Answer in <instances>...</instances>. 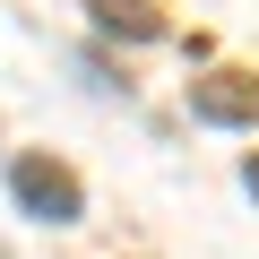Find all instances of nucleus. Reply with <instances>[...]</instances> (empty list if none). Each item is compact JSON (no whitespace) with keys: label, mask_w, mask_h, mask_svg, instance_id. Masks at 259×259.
I'll return each mask as SVG.
<instances>
[{"label":"nucleus","mask_w":259,"mask_h":259,"mask_svg":"<svg viewBox=\"0 0 259 259\" xmlns=\"http://www.w3.org/2000/svg\"><path fill=\"white\" fill-rule=\"evenodd\" d=\"M87 18H95L104 35H121V44H156V35H164L156 0H87Z\"/></svg>","instance_id":"3"},{"label":"nucleus","mask_w":259,"mask_h":259,"mask_svg":"<svg viewBox=\"0 0 259 259\" xmlns=\"http://www.w3.org/2000/svg\"><path fill=\"white\" fill-rule=\"evenodd\" d=\"M190 112H199V121H216V130H250V121H259V69L190 78Z\"/></svg>","instance_id":"2"},{"label":"nucleus","mask_w":259,"mask_h":259,"mask_svg":"<svg viewBox=\"0 0 259 259\" xmlns=\"http://www.w3.org/2000/svg\"><path fill=\"white\" fill-rule=\"evenodd\" d=\"M9 199H18L35 225H78V216H87V182H78L61 156H44V147L9 156Z\"/></svg>","instance_id":"1"},{"label":"nucleus","mask_w":259,"mask_h":259,"mask_svg":"<svg viewBox=\"0 0 259 259\" xmlns=\"http://www.w3.org/2000/svg\"><path fill=\"white\" fill-rule=\"evenodd\" d=\"M242 190H250V199H259V156H250V164H242Z\"/></svg>","instance_id":"4"}]
</instances>
